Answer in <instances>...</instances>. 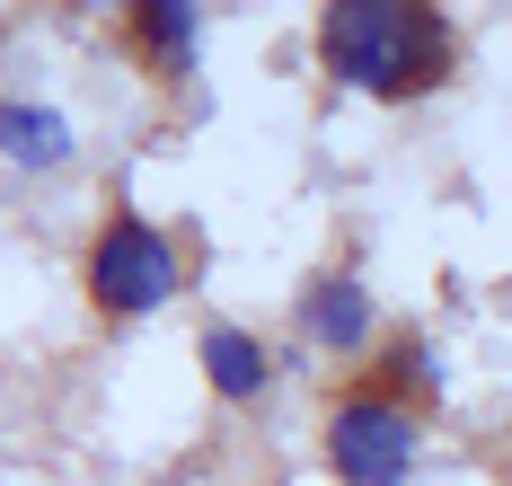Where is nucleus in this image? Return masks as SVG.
Wrapping results in <instances>:
<instances>
[{"instance_id": "obj_1", "label": "nucleus", "mask_w": 512, "mask_h": 486, "mask_svg": "<svg viewBox=\"0 0 512 486\" xmlns=\"http://www.w3.org/2000/svg\"><path fill=\"white\" fill-rule=\"evenodd\" d=\"M318 54L336 80H354L371 98H415L451 71V18L415 0H336L318 27Z\"/></svg>"}, {"instance_id": "obj_2", "label": "nucleus", "mask_w": 512, "mask_h": 486, "mask_svg": "<svg viewBox=\"0 0 512 486\" xmlns=\"http://www.w3.org/2000/svg\"><path fill=\"white\" fill-rule=\"evenodd\" d=\"M89 292H98L106 319H151L177 301V257H168V239H159L151 221H106L98 248H89Z\"/></svg>"}, {"instance_id": "obj_3", "label": "nucleus", "mask_w": 512, "mask_h": 486, "mask_svg": "<svg viewBox=\"0 0 512 486\" xmlns=\"http://www.w3.org/2000/svg\"><path fill=\"white\" fill-rule=\"evenodd\" d=\"M327 460H336L345 486H398L415 469V416L380 407V398H345L336 425H327Z\"/></svg>"}, {"instance_id": "obj_4", "label": "nucleus", "mask_w": 512, "mask_h": 486, "mask_svg": "<svg viewBox=\"0 0 512 486\" xmlns=\"http://www.w3.org/2000/svg\"><path fill=\"white\" fill-rule=\"evenodd\" d=\"M301 327L318 345H362L371 336V292H362L354 274H318L301 292Z\"/></svg>"}, {"instance_id": "obj_5", "label": "nucleus", "mask_w": 512, "mask_h": 486, "mask_svg": "<svg viewBox=\"0 0 512 486\" xmlns=\"http://www.w3.org/2000/svg\"><path fill=\"white\" fill-rule=\"evenodd\" d=\"M0 151L18 168H53V160H71V124L36 98H0Z\"/></svg>"}, {"instance_id": "obj_6", "label": "nucleus", "mask_w": 512, "mask_h": 486, "mask_svg": "<svg viewBox=\"0 0 512 486\" xmlns=\"http://www.w3.org/2000/svg\"><path fill=\"white\" fill-rule=\"evenodd\" d=\"M204 372L221 398H256L265 389V354H256L248 327H204Z\"/></svg>"}, {"instance_id": "obj_7", "label": "nucleus", "mask_w": 512, "mask_h": 486, "mask_svg": "<svg viewBox=\"0 0 512 486\" xmlns=\"http://www.w3.org/2000/svg\"><path fill=\"white\" fill-rule=\"evenodd\" d=\"M133 36L159 54V71H186V62H195V36H204V18H195L186 0H151V9L133 18Z\"/></svg>"}]
</instances>
